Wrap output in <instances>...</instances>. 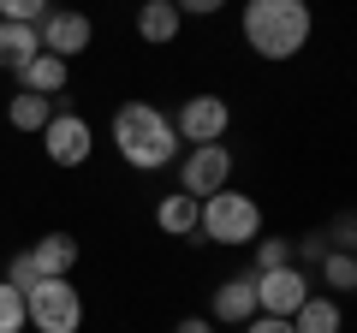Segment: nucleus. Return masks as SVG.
<instances>
[{
	"label": "nucleus",
	"instance_id": "obj_1",
	"mask_svg": "<svg viewBox=\"0 0 357 333\" xmlns=\"http://www.w3.org/2000/svg\"><path fill=\"white\" fill-rule=\"evenodd\" d=\"M238 30H244V48L268 65H286L310 48V0H244L238 6Z\"/></svg>",
	"mask_w": 357,
	"mask_h": 333
},
{
	"label": "nucleus",
	"instance_id": "obj_2",
	"mask_svg": "<svg viewBox=\"0 0 357 333\" xmlns=\"http://www.w3.org/2000/svg\"><path fill=\"white\" fill-rule=\"evenodd\" d=\"M107 143H114V155L131 173H161V166L178 161V131L155 102H119L114 125H107Z\"/></svg>",
	"mask_w": 357,
	"mask_h": 333
},
{
	"label": "nucleus",
	"instance_id": "obj_3",
	"mask_svg": "<svg viewBox=\"0 0 357 333\" xmlns=\"http://www.w3.org/2000/svg\"><path fill=\"white\" fill-rule=\"evenodd\" d=\"M197 238L203 244H227V250H250L262 238V203L250 191H215L197 203Z\"/></svg>",
	"mask_w": 357,
	"mask_h": 333
},
{
	"label": "nucleus",
	"instance_id": "obj_4",
	"mask_svg": "<svg viewBox=\"0 0 357 333\" xmlns=\"http://www.w3.org/2000/svg\"><path fill=\"white\" fill-rule=\"evenodd\" d=\"M24 327L36 333H84V292L66 280H36L24 292Z\"/></svg>",
	"mask_w": 357,
	"mask_h": 333
},
{
	"label": "nucleus",
	"instance_id": "obj_5",
	"mask_svg": "<svg viewBox=\"0 0 357 333\" xmlns=\"http://www.w3.org/2000/svg\"><path fill=\"white\" fill-rule=\"evenodd\" d=\"M42 155L54 166H89L96 155V125H89L77 107H54V119L42 125Z\"/></svg>",
	"mask_w": 357,
	"mask_h": 333
},
{
	"label": "nucleus",
	"instance_id": "obj_6",
	"mask_svg": "<svg viewBox=\"0 0 357 333\" xmlns=\"http://www.w3.org/2000/svg\"><path fill=\"white\" fill-rule=\"evenodd\" d=\"M232 166H238V161H232L227 143H191L185 161H178V191L203 203V196H215V191L232 185Z\"/></svg>",
	"mask_w": 357,
	"mask_h": 333
},
{
	"label": "nucleus",
	"instance_id": "obj_7",
	"mask_svg": "<svg viewBox=\"0 0 357 333\" xmlns=\"http://www.w3.org/2000/svg\"><path fill=\"white\" fill-rule=\"evenodd\" d=\"M178 131V143H227L232 131V102L227 95H185L178 114H167Z\"/></svg>",
	"mask_w": 357,
	"mask_h": 333
},
{
	"label": "nucleus",
	"instance_id": "obj_8",
	"mask_svg": "<svg viewBox=\"0 0 357 333\" xmlns=\"http://www.w3.org/2000/svg\"><path fill=\"white\" fill-rule=\"evenodd\" d=\"M310 292H316V274H304L298 262H286V268H262V274H256V316H286V321H292V309L304 304Z\"/></svg>",
	"mask_w": 357,
	"mask_h": 333
},
{
	"label": "nucleus",
	"instance_id": "obj_9",
	"mask_svg": "<svg viewBox=\"0 0 357 333\" xmlns=\"http://www.w3.org/2000/svg\"><path fill=\"white\" fill-rule=\"evenodd\" d=\"M36 42H42V54L77 60V54L96 42V24H89V13H77V6H48V13L36 18Z\"/></svg>",
	"mask_w": 357,
	"mask_h": 333
},
{
	"label": "nucleus",
	"instance_id": "obj_10",
	"mask_svg": "<svg viewBox=\"0 0 357 333\" xmlns=\"http://www.w3.org/2000/svg\"><path fill=\"white\" fill-rule=\"evenodd\" d=\"M256 316V274H227V280L215 286V297H208V321L215 327H244V321Z\"/></svg>",
	"mask_w": 357,
	"mask_h": 333
},
{
	"label": "nucleus",
	"instance_id": "obj_11",
	"mask_svg": "<svg viewBox=\"0 0 357 333\" xmlns=\"http://www.w3.org/2000/svg\"><path fill=\"white\" fill-rule=\"evenodd\" d=\"M77 256H84V244H77L72 232H42V238L30 244V262H36L42 280H66V274L77 268Z\"/></svg>",
	"mask_w": 357,
	"mask_h": 333
},
{
	"label": "nucleus",
	"instance_id": "obj_12",
	"mask_svg": "<svg viewBox=\"0 0 357 333\" xmlns=\"http://www.w3.org/2000/svg\"><path fill=\"white\" fill-rule=\"evenodd\" d=\"M66 84H72V60H60V54H36V60L18 72V90L30 95H48V102H60Z\"/></svg>",
	"mask_w": 357,
	"mask_h": 333
},
{
	"label": "nucleus",
	"instance_id": "obj_13",
	"mask_svg": "<svg viewBox=\"0 0 357 333\" xmlns=\"http://www.w3.org/2000/svg\"><path fill=\"white\" fill-rule=\"evenodd\" d=\"M292 333H345V304L333 292H310L292 309Z\"/></svg>",
	"mask_w": 357,
	"mask_h": 333
},
{
	"label": "nucleus",
	"instance_id": "obj_14",
	"mask_svg": "<svg viewBox=\"0 0 357 333\" xmlns=\"http://www.w3.org/2000/svg\"><path fill=\"white\" fill-rule=\"evenodd\" d=\"M178 30H185V18H178L173 0H143V6H137V36L149 42V48H167V42H178Z\"/></svg>",
	"mask_w": 357,
	"mask_h": 333
},
{
	"label": "nucleus",
	"instance_id": "obj_15",
	"mask_svg": "<svg viewBox=\"0 0 357 333\" xmlns=\"http://www.w3.org/2000/svg\"><path fill=\"white\" fill-rule=\"evenodd\" d=\"M42 54V42H36V24H6V18H0V72H24L30 60H36Z\"/></svg>",
	"mask_w": 357,
	"mask_h": 333
},
{
	"label": "nucleus",
	"instance_id": "obj_16",
	"mask_svg": "<svg viewBox=\"0 0 357 333\" xmlns=\"http://www.w3.org/2000/svg\"><path fill=\"white\" fill-rule=\"evenodd\" d=\"M155 226H161V238H197V196L167 191L155 203Z\"/></svg>",
	"mask_w": 357,
	"mask_h": 333
},
{
	"label": "nucleus",
	"instance_id": "obj_17",
	"mask_svg": "<svg viewBox=\"0 0 357 333\" xmlns=\"http://www.w3.org/2000/svg\"><path fill=\"white\" fill-rule=\"evenodd\" d=\"M54 107H60V102H48V95H30V90H18L13 102H6V125H13V131H24V137H42V125L54 119Z\"/></svg>",
	"mask_w": 357,
	"mask_h": 333
},
{
	"label": "nucleus",
	"instance_id": "obj_18",
	"mask_svg": "<svg viewBox=\"0 0 357 333\" xmlns=\"http://www.w3.org/2000/svg\"><path fill=\"white\" fill-rule=\"evenodd\" d=\"M316 274H321V286H328L333 297H345L357 286V256H351V250H328V256L316 262Z\"/></svg>",
	"mask_w": 357,
	"mask_h": 333
},
{
	"label": "nucleus",
	"instance_id": "obj_19",
	"mask_svg": "<svg viewBox=\"0 0 357 333\" xmlns=\"http://www.w3.org/2000/svg\"><path fill=\"white\" fill-rule=\"evenodd\" d=\"M286 262H292V238H286V232H274V238H256L250 244V274H262V268H286Z\"/></svg>",
	"mask_w": 357,
	"mask_h": 333
},
{
	"label": "nucleus",
	"instance_id": "obj_20",
	"mask_svg": "<svg viewBox=\"0 0 357 333\" xmlns=\"http://www.w3.org/2000/svg\"><path fill=\"white\" fill-rule=\"evenodd\" d=\"M0 333H24V292L0 280Z\"/></svg>",
	"mask_w": 357,
	"mask_h": 333
},
{
	"label": "nucleus",
	"instance_id": "obj_21",
	"mask_svg": "<svg viewBox=\"0 0 357 333\" xmlns=\"http://www.w3.org/2000/svg\"><path fill=\"white\" fill-rule=\"evenodd\" d=\"M48 6L54 0H0V18H6V24H36Z\"/></svg>",
	"mask_w": 357,
	"mask_h": 333
},
{
	"label": "nucleus",
	"instance_id": "obj_22",
	"mask_svg": "<svg viewBox=\"0 0 357 333\" xmlns=\"http://www.w3.org/2000/svg\"><path fill=\"white\" fill-rule=\"evenodd\" d=\"M357 244V220L351 215H333V226H328V250H351Z\"/></svg>",
	"mask_w": 357,
	"mask_h": 333
},
{
	"label": "nucleus",
	"instance_id": "obj_23",
	"mask_svg": "<svg viewBox=\"0 0 357 333\" xmlns=\"http://www.w3.org/2000/svg\"><path fill=\"white\" fill-rule=\"evenodd\" d=\"M173 6H178V18H215L227 0H173Z\"/></svg>",
	"mask_w": 357,
	"mask_h": 333
},
{
	"label": "nucleus",
	"instance_id": "obj_24",
	"mask_svg": "<svg viewBox=\"0 0 357 333\" xmlns=\"http://www.w3.org/2000/svg\"><path fill=\"white\" fill-rule=\"evenodd\" d=\"M244 333H292V321H286V316H250Z\"/></svg>",
	"mask_w": 357,
	"mask_h": 333
},
{
	"label": "nucleus",
	"instance_id": "obj_25",
	"mask_svg": "<svg viewBox=\"0 0 357 333\" xmlns=\"http://www.w3.org/2000/svg\"><path fill=\"white\" fill-rule=\"evenodd\" d=\"M173 333H220V327H215L208 316H178V321H173Z\"/></svg>",
	"mask_w": 357,
	"mask_h": 333
}]
</instances>
